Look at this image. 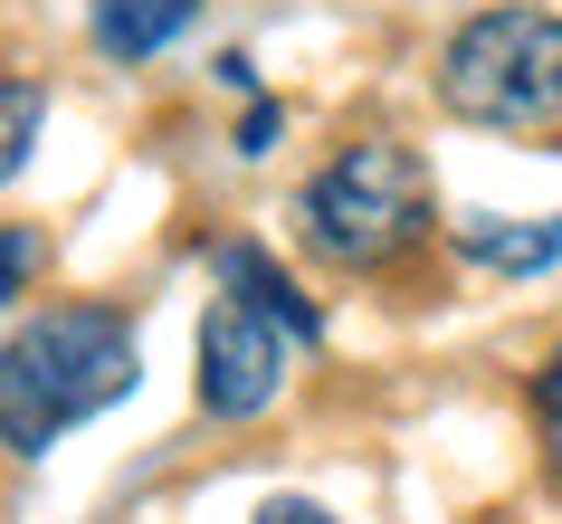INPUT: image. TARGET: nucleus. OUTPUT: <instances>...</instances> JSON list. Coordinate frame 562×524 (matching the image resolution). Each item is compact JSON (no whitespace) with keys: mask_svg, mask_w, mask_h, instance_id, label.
Here are the masks:
<instances>
[{"mask_svg":"<svg viewBox=\"0 0 562 524\" xmlns=\"http://www.w3.org/2000/svg\"><path fill=\"white\" fill-rule=\"evenodd\" d=\"M144 372L134 353V324L105 315V305H48L10 334V363H0V430H10V458H48V438L95 420L105 401H124Z\"/></svg>","mask_w":562,"mask_h":524,"instance_id":"obj_1","label":"nucleus"},{"mask_svg":"<svg viewBox=\"0 0 562 524\" xmlns=\"http://www.w3.org/2000/svg\"><path fill=\"white\" fill-rule=\"evenodd\" d=\"M439 105L458 124H562V20L553 10H525V0H496L458 20L439 48Z\"/></svg>","mask_w":562,"mask_h":524,"instance_id":"obj_2","label":"nucleus"},{"mask_svg":"<svg viewBox=\"0 0 562 524\" xmlns=\"http://www.w3.org/2000/svg\"><path fill=\"white\" fill-rule=\"evenodd\" d=\"M439 220V181L411 144H353L305 181L296 230L325 248L334 267H391L401 248H419Z\"/></svg>","mask_w":562,"mask_h":524,"instance_id":"obj_3","label":"nucleus"},{"mask_svg":"<svg viewBox=\"0 0 562 524\" xmlns=\"http://www.w3.org/2000/svg\"><path fill=\"white\" fill-rule=\"evenodd\" d=\"M286 324L258 315L248 296H220L201 315V344H191V391H201L210 420H258L277 391H286Z\"/></svg>","mask_w":562,"mask_h":524,"instance_id":"obj_4","label":"nucleus"},{"mask_svg":"<svg viewBox=\"0 0 562 524\" xmlns=\"http://www.w3.org/2000/svg\"><path fill=\"white\" fill-rule=\"evenodd\" d=\"M220 287H229V296H248L258 315H277L286 334H296V344H315V334H325V315H315V305L296 296V277L267 258V248H248V238H229V248H220Z\"/></svg>","mask_w":562,"mask_h":524,"instance_id":"obj_5","label":"nucleus"},{"mask_svg":"<svg viewBox=\"0 0 562 524\" xmlns=\"http://www.w3.org/2000/svg\"><path fill=\"white\" fill-rule=\"evenodd\" d=\"M191 10L201 0H87V30L105 58H153V48H172L191 30Z\"/></svg>","mask_w":562,"mask_h":524,"instance_id":"obj_6","label":"nucleus"},{"mask_svg":"<svg viewBox=\"0 0 562 524\" xmlns=\"http://www.w3.org/2000/svg\"><path fill=\"white\" fill-rule=\"evenodd\" d=\"M458 248L505 277H543L562 258V220H458Z\"/></svg>","mask_w":562,"mask_h":524,"instance_id":"obj_7","label":"nucleus"},{"mask_svg":"<svg viewBox=\"0 0 562 524\" xmlns=\"http://www.w3.org/2000/svg\"><path fill=\"white\" fill-rule=\"evenodd\" d=\"M30 144H38V87L10 77V172H30Z\"/></svg>","mask_w":562,"mask_h":524,"instance_id":"obj_8","label":"nucleus"},{"mask_svg":"<svg viewBox=\"0 0 562 524\" xmlns=\"http://www.w3.org/2000/svg\"><path fill=\"white\" fill-rule=\"evenodd\" d=\"M277 134H286V115H277V105H258V115L238 124V153H277Z\"/></svg>","mask_w":562,"mask_h":524,"instance_id":"obj_9","label":"nucleus"},{"mask_svg":"<svg viewBox=\"0 0 562 524\" xmlns=\"http://www.w3.org/2000/svg\"><path fill=\"white\" fill-rule=\"evenodd\" d=\"M533 401H543V420H562V344L533 363Z\"/></svg>","mask_w":562,"mask_h":524,"instance_id":"obj_10","label":"nucleus"},{"mask_svg":"<svg viewBox=\"0 0 562 524\" xmlns=\"http://www.w3.org/2000/svg\"><path fill=\"white\" fill-rule=\"evenodd\" d=\"M258 524H334L325 505H305V495H277V505H258Z\"/></svg>","mask_w":562,"mask_h":524,"instance_id":"obj_11","label":"nucleus"},{"mask_svg":"<svg viewBox=\"0 0 562 524\" xmlns=\"http://www.w3.org/2000/svg\"><path fill=\"white\" fill-rule=\"evenodd\" d=\"M30 267H38V238H30V230H10V296L30 287Z\"/></svg>","mask_w":562,"mask_h":524,"instance_id":"obj_12","label":"nucleus"}]
</instances>
